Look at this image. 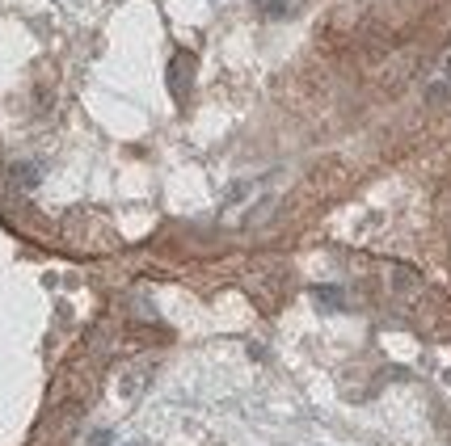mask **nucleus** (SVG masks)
I'll return each mask as SVG.
<instances>
[{
	"label": "nucleus",
	"instance_id": "obj_1",
	"mask_svg": "<svg viewBox=\"0 0 451 446\" xmlns=\"http://www.w3.org/2000/svg\"><path fill=\"white\" fill-rule=\"evenodd\" d=\"M426 97H431L435 105H451V42L443 46V55H439V67L431 72Z\"/></svg>",
	"mask_w": 451,
	"mask_h": 446
},
{
	"label": "nucleus",
	"instance_id": "obj_2",
	"mask_svg": "<svg viewBox=\"0 0 451 446\" xmlns=\"http://www.w3.org/2000/svg\"><path fill=\"white\" fill-rule=\"evenodd\" d=\"M190 76H194V59H190L186 51H177V59L169 63V84H173V93H186Z\"/></svg>",
	"mask_w": 451,
	"mask_h": 446
},
{
	"label": "nucleus",
	"instance_id": "obj_3",
	"mask_svg": "<svg viewBox=\"0 0 451 446\" xmlns=\"http://www.w3.org/2000/svg\"><path fill=\"white\" fill-rule=\"evenodd\" d=\"M17 181H21V185H34V181H38V169H34V164H17Z\"/></svg>",
	"mask_w": 451,
	"mask_h": 446
},
{
	"label": "nucleus",
	"instance_id": "obj_4",
	"mask_svg": "<svg viewBox=\"0 0 451 446\" xmlns=\"http://www.w3.org/2000/svg\"><path fill=\"white\" fill-rule=\"evenodd\" d=\"M266 13H287V0H266Z\"/></svg>",
	"mask_w": 451,
	"mask_h": 446
}]
</instances>
